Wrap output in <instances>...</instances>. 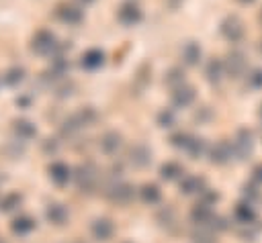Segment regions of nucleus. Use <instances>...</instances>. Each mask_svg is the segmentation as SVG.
<instances>
[{
	"mask_svg": "<svg viewBox=\"0 0 262 243\" xmlns=\"http://www.w3.org/2000/svg\"><path fill=\"white\" fill-rule=\"evenodd\" d=\"M95 182H97V170H95V165H80L78 170H76V184H78L80 190H90L92 186H95Z\"/></svg>",
	"mask_w": 262,
	"mask_h": 243,
	"instance_id": "obj_1",
	"label": "nucleus"
},
{
	"mask_svg": "<svg viewBox=\"0 0 262 243\" xmlns=\"http://www.w3.org/2000/svg\"><path fill=\"white\" fill-rule=\"evenodd\" d=\"M70 168L64 163V162H53L52 165H50V178H52V182L53 184H57V186H66L68 184V180H70Z\"/></svg>",
	"mask_w": 262,
	"mask_h": 243,
	"instance_id": "obj_2",
	"label": "nucleus"
},
{
	"mask_svg": "<svg viewBox=\"0 0 262 243\" xmlns=\"http://www.w3.org/2000/svg\"><path fill=\"white\" fill-rule=\"evenodd\" d=\"M45 217H48V221L53 225H64L68 221V208L59 202H52V204H48V208H45Z\"/></svg>",
	"mask_w": 262,
	"mask_h": 243,
	"instance_id": "obj_3",
	"label": "nucleus"
},
{
	"mask_svg": "<svg viewBox=\"0 0 262 243\" xmlns=\"http://www.w3.org/2000/svg\"><path fill=\"white\" fill-rule=\"evenodd\" d=\"M90 231H92V235H95V239L106 241V239L113 235V223H111L109 219H99V221L92 223Z\"/></svg>",
	"mask_w": 262,
	"mask_h": 243,
	"instance_id": "obj_4",
	"label": "nucleus"
},
{
	"mask_svg": "<svg viewBox=\"0 0 262 243\" xmlns=\"http://www.w3.org/2000/svg\"><path fill=\"white\" fill-rule=\"evenodd\" d=\"M53 45H55L53 43V35L48 33V31H39L37 37L33 39V49L37 53H50L53 49Z\"/></svg>",
	"mask_w": 262,
	"mask_h": 243,
	"instance_id": "obj_5",
	"label": "nucleus"
},
{
	"mask_svg": "<svg viewBox=\"0 0 262 243\" xmlns=\"http://www.w3.org/2000/svg\"><path fill=\"white\" fill-rule=\"evenodd\" d=\"M12 129H14V133L19 135L21 139H33L35 135H37V129H35V125L33 123H29V121H25V119H19V121H14V125H12Z\"/></svg>",
	"mask_w": 262,
	"mask_h": 243,
	"instance_id": "obj_6",
	"label": "nucleus"
},
{
	"mask_svg": "<svg viewBox=\"0 0 262 243\" xmlns=\"http://www.w3.org/2000/svg\"><path fill=\"white\" fill-rule=\"evenodd\" d=\"M111 199H113L115 202L125 204V202H129V201L133 199V188H131V186H127V184H117V186L113 188Z\"/></svg>",
	"mask_w": 262,
	"mask_h": 243,
	"instance_id": "obj_7",
	"label": "nucleus"
},
{
	"mask_svg": "<svg viewBox=\"0 0 262 243\" xmlns=\"http://www.w3.org/2000/svg\"><path fill=\"white\" fill-rule=\"evenodd\" d=\"M150 151L144 147V145H135L131 149V162L137 165V168H146V165L150 163Z\"/></svg>",
	"mask_w": 262,
	"mask_h": 243,
	"instance_id": "obj_8",
	"label": "nucleus"
},
{
	"mask_svg": "<svg viewBox=\"0 0 262 243\" xmlns=\"http://www.w3.org/2000/svg\"><path fill=\"white\" fill-rule=\"evenodd\" d=\"M12 231L17 233V235H27L35 229V221L33 219H29V217H19V219H14L12 221Z\"/></svg>",
	"mask_w": 262,
	"mask_h": 243,
	"instance_id": "obj_9",
	"label": "nucleus"
},
{
	"mask_svg": "<svg viewBox=\"0 0 262 243\" xmlns=\"http://www.w3.org/2000/svg\"><path fill=\"white\" fill-rule=\"evenodd\" d=\"M119 145H121V137L117 133H106L105 137H103V141H101V147H103V151L105 154H115V151L119 149Z\"/></svg>",
	"mask_w": 262,
	"mask_h": 243,
	"instance_id": "obj_10",
	"label": "nucleus"
},
{
	"mask_svg": "<svg viewBox=\"0 0 262 243\" xmlns=\"http://www.w3.org/2000/svg\"><path fill=\"white\" fill-rule=\"evenodd\" d=\"M101 64H103V53L97 51V49L88 51V53L82 57V66L88 68V70H95V68H99Z\"/></svg>",
	"mask_w": 262,
	"mask_h": 243,
	"instance_id": "obj_11",
	"label": "nucleus"
},
{
	"mask_svg": "<svg viewBox=\"0 0 262 243\" xmlns=\"http://www.w3.org/2000/svg\"><path fill=\"white\" fill-rule=\"evenodd\" d=\"M19 204H21V194L12 192V194L4 196V201H0V210H2V212H8V210H12L14 206H19Z\"/></svg>",
	"mask_w": 262,
	"mask_h": 243,
	"instance_id": "obj_12",
	"label": "nucleus"
},
{
	"mask_svg": "<svg viewBox=\"0 0 262 243\" xmlns=\"http://www.w3.org/2000/svg\"><path fill=\"white\" fill-rule=\"evenodd\" d=\"M142 199H144L146 202H150V204H156V202L160 201V190H158L156 186H144Z\"/></svg>",
	"mask_w": 262,
	"mask_h": 243,
	"instance_id": "obj_13",
	"label": "nucleus"
},
{
	"mask_svg": "<svg viewBox=\"0 0 262 243\" xmlns=\"http://www.w3.org/2000/svg\"><path fill=\"white\" fill-rule=\"evenodd\" d=\"M23 70L21 68H14V70H10V72H6V76H4V84L6 86H17L21 80H23Z\"/></svg>",
	"mask_w": 262,
	"mask_h": 243,
	"instance_id": "obj_14",
	"label": "nucleus"
},
{
	"mask_svg": "<svg viewBox=\"0 0 262 243\" xmlns=\"http://www.w3.org/2000/svg\"><path fill=\"white\" fill-rule=\"evenodd\" d=\"M160 174H162V178H166V180H174V178L180 174V168H178L176 163H166V165H162Z\"/></svg>",
	"mask_w": 262,
	"mask_h": 243,
	"instance_id": "obj_15",
	"label": "nucleus"
},
{
	"mask_svg": "<svg viewBox=\"0 0 262 243\" xmlns=\"http://www.w3.org/2000/svg\"><path fill=\"white\" fill-rule=\"evenodd\" d=\"M191 100H193V92H191V90H180V92L174 96V102L182 104V106H187Z\"/></svg>",
	"mask_w": 262,
	"mask_h": 243,
	"instance_id": "obj_16",
	"label": "nucleus"
},
{
	"mask_svg": "<svg viewBox=\"0 0 262 243\" xmlns=\"http://www.w3.org/2000/svg\"><path fill=\"white\" fill-rule=\"evenodd\" d=\"M184 55H187V59H189V64H195L197 62V57L201 55V49H197L195 45H189L187 49H184Z\"/></svg>",
	"mask_w": 262,
	"mask_h": 243,
	"instance_id": "obj_17",
	"label": "nucleus"
}]
</instances>
